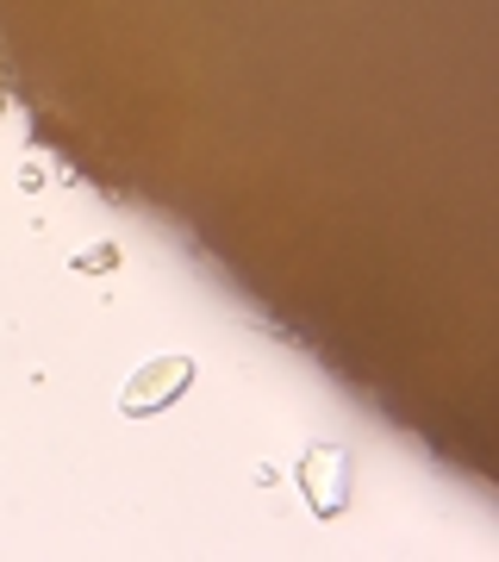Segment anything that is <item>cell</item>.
Returning a JSON list of instances; mask_svg holds the SVG:
<instances>
[{"label": "cell", "instance_id": "6da1fadb", "mask_svg": "<svg viewBox=\"0 0 499 562\" xmlns=\"http://www.w3.org/2000/svg\"><path fill=\"white\" fill-rule=\"evenodd\" d=\"M188 382H194V357H150L125 382V413L132 419H144V413H162V406H175L181 394H188Z\"/></svg>", "mask_w": 499, "mask_h": 562}, {"label": "cell", "instance_id": "7a4b0ae2", "mask_svg": "<svg viewBox=\"0 0 499 562\" xmlns=\"http://www.w3.org/2000/svg\"><path fill=\"white\" fill-rule=\"evenodd\" d=\"M299 494H306V506L319 519H338L343 506H350V457H343L338 443H319V450L299 457Z\"/></svg>", "mask_w": 499, "mask_h": 562}]
</instances>
